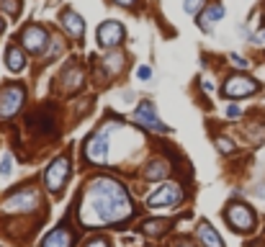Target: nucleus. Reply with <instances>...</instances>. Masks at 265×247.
Returning <instances> with one entry per match:
<instances>
[{"mask_svg":"<svg viewBox=\"0 0 265 247\" xmlns=\"http://www.w3.org/2000/svg\"><path fill=\"white\" fill-rule=\"evenodd\" d=\"M134 216V204L126 188L108 175H98L85 186L77 206V219L82 227H121Z\"/></svg>","mask_w":265,"mask_h":247,"instance_id":"f257e3e1","label":"nucleus"},{"mask_svg":"<svg viewBox=\"0 0 265 247\" xmlns=\"http://www.w3.org/2000/svg\"><path fill=\"white\" fill-rule=\"evenodd\" d=\"M82 154L91 165H108L111 162V131H108L106 124L87 137V142L82 147Z\"/></svg>","mask_w":265,"mask_h":247,"instance_id":"f03ea898","label":"nucleus"},{"mask_svg":"<svg viewBox=\"0 0 265 247\" xmlns=\"http://www.w3.org/2000/svg\"><path fill=\"white\" fill-rule=\"evenodd\" d=\"M181 204H183V188L178 183H162L144 201V206L152 209V211H160V209L175 211V209H181Z\"/></svg>","mask_w":265,"mask_h":247,"instance_id":"7ed1b4c3","label":"nucleus"},{"mask_svg":"<svg viewBox=\"0 0 265 247\" xmlns=\"http://www.w3.org/2000/svg\"><path fill=\"white\" fill-rule=\"evenodd\" d=\"M224 221L229 224V227L239 234H247L257 227V216L255 211L247 206V204H242V201H234V204H229L224 209Z\"/></svg>","mask_w":265,"mask_h":247,"instance_id":"20e7f679","label":"nucleus"},{"mask_svg":"<svg viewBox=\"0 0 265 247\" xmlns=\"http://www.w3.org/2000/svg\"><path fill=\"white\" fill-rule=\"evenodd\" d=\"M257 91H260V83H257L255 77L245 75V72H234V75H229V77L224 80V85H222V96H224L227 101L250 98V96H255Z\"/></svg>","mask_w":265,"mask_h":247,"instance_id":"39448f33","label":"nucleus"},{"mask_svg":"<svg viewBox=\"0 0 265 247\" xmlns=\"http://www.w3.org/2000/svg\"><path fill=\"white\" fill-rule=\"evenodd\" d=\"M24 101H26V88L21 83H8L0 88V119L8 121L13 119L21 108H24Z\"/></svg>","mask_w":265,"mask_h":247,"instance_id":"423d86ee","label":"nucleus"},{"mask_svg":"<svg viewBox=\"0 0 265 247\" xmlns=\"http://www.w3.org/2000/svg\"><path fill=\"white\" fill-rule=\"evenodd\" d=\"M70 175H72V162H70L67 154H62L44 170V186H47L52 193H59L64 188V183L70 181Z\"/></svg>","mask_w":265,"mask_h":247,"instance_id":"0eeeda50","label":"nucleus"},{"mask_svg":"<svg viewBox=\"0 0 265 247\" xmlns=\"http://www.w3.org/2000/svg\"><path fill=\"white\" fill-rule=\"evenodd\" d=\"M39 206V191L36 188H21L11 193L3 201V211L6 214H21V211H34Z\"/></svg>","mask_w":265,"mask_h":247,"instance_id":"6e6552de","label":"nucleus"},{"mask_svg":"<svg viewBox=\"0 0 265 247\" xmlns=\"http://www.w3.org/2000/svg\"><path fill=\"white\" fill-rule=\"evenodd\" d=\"M18 41H21V47H24V49H29V52H34V54H41L44 49H47V44H49L52 39H49V34H47V29H44V26L29 24L24 31H21Z\"/></svg>","mask_w":265,"mask_h":247,"instance_id":"1a4fd4ad","label":"nucleus"},{"mask_svg":"<svg viewBox=\"0 0 265 247\" xmlns=\"http://www.w3.org/2000/svg\"><path fill=\"white\" fill-rule=\"evenodd\" d=\"M124 39H126L124 24H119V21H106V24H101V29H98V47L101 49H116L124 44Z\"/></svg>","mask_w":265,"mask_h":247,"instance_id":"9d476101","label":"nucleus"},{"mask_svg":"<svg viewBox=\"0 0 265 247\" xmlns=\"http://www.w3.org/2000/svg\"><path fill=\"white\" fill-rule=\"evenodd\" d=\"M134 121H137V124H142V126H144V129H149V131H157V134L170 131V129L160 121L157 108H154V103H152V101H142V103L137 106V111H134Z\"/></svg>","mask_w":265,"mask_h":247,"instance_id":"9b49d317","label":"nucleus"},{"mask_svg":"<svg viewBox=\"0 0 265 247\" xmlns=\"http://www.w3.org/2000/svg\"><path fill=\"white\" fill-rule=\"evenodd\" d=\"M222 18H224V6L222 3H209L201 13H198V26H201V31L211 34Z\"/></svg>","mask_w":265,"mask_h":247,"instance_id":"f8f14e48","label":"nucleus"},{"mask_svg":"<svg viewBox=\"0 0 265 247\" xmlns=\"http://www.w3.org/2000/svg\"><path fill=\"white\" fill-rule=\"evenodd\" d=\"M59 24H62V29L67 31L72 39H82V36H85V21H82L75 11H70V8L59 16Z\"/></svg>","mask_w":265,"mask_h":247,"instance_id":"ddd939ff","label":"nucleus"},{"mask_svg":"<svg viewBox=\"0 0 265 247\" xmlns=\"http://www.w3.org/2000/svg\"><path fill=\"white\" fill-rule=\"evenodd\" d=\"M70 244H72V234H70V229H64V224H62V227L52 229L44 237L39 247H70Z\"/></svg>","mask_w":265,"mask_h":247,"instance_id":"4468645a","label":"nucleus"},{"mask_svg":"<svg viewBox=\"0 0 265 247\" xmlns=\"http://www.w3.org/2000/svg\"><path fill=\"white\" fill-rule=\"evenodd\" d=\"M196 234H198V242H201V247H224L222 237L216 234V229L211 227L209 221H201V224H198Z\"/></svg>","mask_w":265,"mask_h":247,"instance_id":"2eb2a0df","label":"nucleus"},{"mask_svg":"<svg viewBox=\"0 0 265 247\" xmlns=\"http://www.w3.org/2000/svg\"><path fill=\"white\" fill-rule=\"evenodd\" d=\"M6 67L11 72H21L26 67V54H24V47H8L6 49Z\"/></svg>","mask_w":265,"mask_h":247,"instance_id":"dca6fc26","label":"nucleus"},{"mask_svg":"<svg viewBox=\"0 0 265 247\" xmlns=\"http://www.w3.org/2000/svg\"><path fill=\"white\" fill-rule=\"evenodd\" d=\"M82 80H85V75H82L80 67H67L64 75H62V83H67L64 85V91H77V88L82 85Z\"/></svg>","mask_w":265,"mask_h":247,"instance_id":"f3484780","label":"nucleus"},{"mask_svg":"<svg viewBox=\"0 0 265 247\" xmlns=\"http://www.w3.org/2000/svg\"><path fill=\"white\" fill-rule=\"evenodd\" d=\"M144 178L147 181H162V178H167V162L152 160L149 165H144Z\"/></svg>","mask_w":265,"mask_h":247,"instance_id":"a211bd4d","label":"nucleus"},{"mask_svg":"<svg viewBox=\"0 0 265 247\" xmlns=\"http://www.w3.org/2000/svg\"><path fill=\"white\" fill-rule=\"evenodd\" d=\"M142 227H144V234L157 237V234H165L167 232V221L165 219H152V221H144Z\"/></svg>","mask_w":265,"mask_h":247,"instance_id":"6ab92c4d","label":"nucleus"},{"mask_svg":"<svg viewBox=\"0 0 265 247\" xmlns=\"http://www.w3.org/2000/svg\"><path fill=\"white\" fill-rule=\"evenodd\" d=\"M204 8H206V0H186V3H183V11L191 13V16L193 13H201Z\"/></svg>","mask_w":265,"mask_h":247,"instance_id":"aec40b11","label":"nucleus"},{"mask_svg":"<svg viewBox=\"0 0 265 247\" xmlns=\"http://www.w3.org/2000/svg\"><path fill=\"white\" fill-rule=\"evenodd\" d=\"M0 8H6L8 16H18V11H21V0H0Z\"/></svg>","mask_w":265,"mask_h":247,"instance_id":"412c9836","label":"nucleus"},{"mask_svg":"<svg viewBox=\"0 0 265 247\" xmlns=\"http://www.w3.org/2000/svg\"><path fill=\"white\" fill-rule=\"evenodd\" d=\"M216 147H219V152H224V154H232L237 147H234V142L232 139H227V137H219L216 139Z\"/></svg>","mask_w":265,"mask_h":247,"instance_id":"4be33fe9","label":"nucleus"},{"mask_svg":"<svg viewBox=\"0 0 265 247\" xmlns=\"http://www.w3.org/2000/svg\"><path fill=\"white\" fill-rule=\"evenodd\" d=\"M229 62L237 67V70H247V67H250V62H247L245 57H239V54H234V52L229 54Z\"/></svg>","mask_w":265,"mask_h":247,"instance_id":"5701e85b","label":"nucleus"},{"mask_svg":"<svg viewBox=\"0 0 265 247\" xmlns=\"http://www.w3.org/2000/svg\"><path fill=\"white\" fill-rule=\"evenodd\" d=\"M11 165H13L11 154H3V160H0V175H3V178H8V175H11Z\"/></svg>","mask_w":265,"mask_h":247,"instance_id":"b1692460","label":"nucleus"},{"mask_svg":"<svg viewBox=\"0 0 265 247\" xmlns=\"http://www.w3.org/2000/svg\"><path fill=\"white\" fill-rule=\"evenodd\" d=\"M137 77H139V80H149V77H152V67L139 64V67H137Z\"/></svg>","mask_w":265,"mask_h":247,"instance_id":"393cba45","label":"nucleus"},{"mask_svg":"<svg viewBox=\"0 0 265 247\" xmlns=\"http://www.w3.org/2000/svg\"><path fill=\"white\" fill-rule=\"evenodd\" d=\"M85 247H111V242H108L106 237H93V239L87 242Z\"/></svg>","mask_w":265,"mask_h":247,"instance_id":"a878e982","label":"nucleus"},{"mask_svg":"<svg viewBox=\"0 0 265 247\" xmlns=\"http://www.w3.org/2000/svg\"><path fill=\"white\" fill-rule=\"evenodd\" d=\"M250 41H252V44H257V47H265V29H260L255 36H250Z\"/></svg>","mask_w":265,"mask_h":247,"instance_id":"bb28decb","label":"nucleus"},{"mask_svg":"<svg viewBox=\"0 0 265 247\" xmlns=\"http://www.w3.org/2000/svg\"><path fill=\"white\" fill-rule=\"evenodd\" d=\"M239 116H242L239 106H227V119H239Z\"/></svg>","mask_w":265,"mask_h":247,"instance_id":"cd10ccee","label":"nucleus"},{"mask_svg":"<svg viewBox=\"0 0 265 247\" xmlns=\"http://www.w3.org/2000/svg\"><path fill=\"white\" fill-rule=\"evenodd\" d=\"M172 247H196V244H193L188 237H181V239H175V242H172Z\"/></svg>","mask_w":265,"mask_h":247,"instance_id":"c85d7f7f","label":"nucleus"},{"mask_svg":"<svg viewBox=\"0 0 265 247\" xmlns=\"http://www.w3.org/2000/svg\"><path fill=\"white\" fill-rule=\"evenodd\" d=\"M114 3H116V6H121V8H134V6L139 3V0H114Z\"/></svg>","mask_w":265,"mask_h":247,"instance_id":"c756f323","label":"nucleus"},{"mask_svg":"<svg viewBox=\"0 0 265 247\" xmlns=\"http://www.w3.org/2000/svg\"><path fill=\"white\" fill-rule=\"evenodd\" d=\"M204 91H206V93L214 91V83H211V80H204Z\"/></svg>","mask_w":265,"mask_h":247,"instance_id":"7c9ffc66","label":"nucleus"},{"mask_svg":"<svg viewBox=\"0 0 265 247\" xmlns=\"http://www.w3.org/2000/svg\"><path fill=\"white\" fill-rule=\"evenodd\" d=\"M3 29H6V24H3V21H0V34H3Z\"/></svg>","mask_w":265,"mask_h":247,"instance_id":"2f4dec72","label":"nucleus"},{"mask_svg":"<svg viewBox=\"0 0 265 247\" xmlns=\"http://www.w3.org/2000/svg\"><path fill=\"white\" fill-rule=\"evenodd\" d=\"M262 21H265V13H262Z\"/></svg>","mask_w":265,"mask_h":247,"instance_id":"473e14b6","label":"nucleus"}]
</instances>
